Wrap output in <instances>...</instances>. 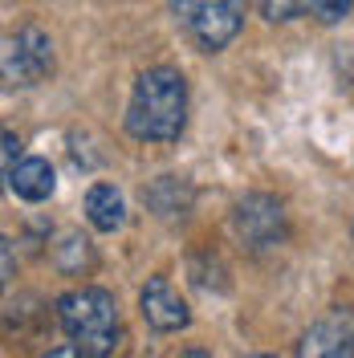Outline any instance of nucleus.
Returning a JSON list of instances; mask_svg holds the SVG:
<instances>
[{"label": "nucleus", "mask_w": 354, "mask_h": 358, "mask_svg": "<svg viewBox=\"0 0 354 358\" xmlns=\"http://www.w3.org/2000/svg\"><path fill=\"white\" fill-rule=\"evenodd\" d=\"M187 122V82L171 66L143 69L134 78L131 106H127V131L139 143H176Z\"/></svg>", "instance_id": "1"}, {"label": "nucleus", "mask_w": 354, "mask_h": 358, "mask_svg": "<svg viewBox=\"0 0 354 358\" xmlns=\"http://www.w3.org/2000/svg\"><path fill=\"white\" fill-rule=\"evenodd\" d=\"M57 317H62V330L69 334V342L86 358L114 355V346H118V301H114V293L98 289V285L73 289L57 301Z\"/></svg>", "instance_id": "2"}, {"label": "nucleus", "mask_w": 354, "mask_h": 358, "mask_svg": "<svg viewBox=\"0 0 354 358\" xmlns=\"http://www.w3.org/2000/svg\"><path fill=\"white\" fill-rule=\"evenodd\" d=\"M167 4L176 24L204 53L224 49L244 24V0H167Z\"/></svg>", "instance_id": "3"}, {"label": "nucleus", "mask_w": 354, "mask_h": 358, "mask_svg": "<svg viewBox=\"0 0 354 358\" xmlns=\"http://www.w3.org/2000/svg\"><path fill=\"white\" fill-rule=\"evenodd\" d=\"M232 232H236V241L248 248H273L281 245V236H285V208L277 196H265V192H253V196H244L236 200L232 208Z\"/></svg>", "instance_id": "4"}, {"label": "nucleus", "mask_w": 354, "mask_h": 358, "mask_svg": "<svg viewBox=\"0 0 354 358\" xmlns=\"http://www.w3.org/2000/svg\"><path fill=\"white\" fill-rule=\"evenodd\" d=\"M293 358H354V313H330L313 322L297 342Z\"/></svg>", "instance_id": "5"}, {"label": "nucleus", "mask_w": 354, "mask_h": 358, "mask_svg": "<svg viewBox=\"0 0 354 358\" xmlns=\"http://www.w3.org/2000/svg\"><path fill=\"white\" fill-rule=\"evenodd\" d=\"M139 310L147 317V326L159 330V334H176V330H183L192 322L187 301L176 293V285L167 277H147V285L139 293Z\"/></svg>", "instance_id": "6"}, {"label": "nucleus", "mask_w": 354, "mask_h": 358, "mask_svg": "<svg viewBox=\"0 0 354 358\" xmlns=\"http://www.w3.org/2000/svg\"><path fill=\"white\" fill-rule=\"evenodd\" d=\"M53 187H57V176H53V167H49V159H21V167L13 171L8 179V192L24 203H41L53 196Z\"/></svg>", "instance_id": "7"}, {"label": "nucleus", "mask_w": 354, "mask_h": 358, "mask_svg": "<svg viewBox=\"0 0 354 358\" xmlns=\"http://www.w3.org/2000/svg\"><path fill=\"white\" fill-rule=\"evenodd\" d=\"M86 220L98 228V232H118L122 220H127V203H122V192L114 183H94L86 192Z\"/></svg>", "instance_id": "8"}, {"label": "nucleus", "mask_w": 354, "mask_h": 358, "mask_svg": "<svg viewBox=\"0 0 354 358\" xmlns=\"http://www.w3.org/2000/svg\"><path fill=\"white\" fill-rule=\"evenodd\" d=\"M143 200H147V208L155 212L159 220H179V216H187V208H192V187L176 176H163L143 192Z\"/></svg>", "instance_id": "9"}, {"label": "nucleus", "mask_w": 354, "mask_h": 358, "mask_svg": "<svg viewBox=\"0 0 354 358\" xmlns=\"http://www.w3.org/2000/svg\"><path fill=\"white\" fill-rule=\"evenodd\" d=\"M17 41H21L29 78H33V82L49 78V73H53V41H49V33H45L41 24H24L21 33H17Z\"/></svg>", "instance_id": "10"}, {"label": "nucleus", "mask_w": 354, "mask_h": 358, "mask_svg": "<svg viewBox=\"0 0 354 358\" xmlns=\"http://www.w3.org/2000/svg\"><path fill=\"white\" fill-rule=\"evenodd\" d=\"M4 82H8V86H29V82H33L17 37H4Z\"/></svg>", "instance_id": "11"}, {"label": "nucleus", "mask_w": 354, "mask_h": 358, "mask_svg": "<svg viewBox=\"0 0 354 358\" xmlns=\"http://www.w3.org/2000/svg\"><path fill=\"white\" fill-rule=\"evenodd\" d=\"M257 8H261L265 21L281 24V21H293L302 8H310V0H257Z\"/></svg>", "instance_id": "12"}, {"label": "nucleus", "mask_w": 354, "mask_h": 358, "mask_svg": "<svg viewBox=\"0 0 354 358\" xmlns=\"http://www.w3.org/2000/svg\"><path fill=\"white\" fill-rule=\"evenodd\" d=\"M351 8H354V0H310V13H313L322 24L346 21V17H351Z\"/></svg>", "instance_id": "13"}, {"label": "nucleus", "mask_w": 354, "mask_h": 358, "mask_svg": "<svg viewBox=\"0 0 354 358\" xmlns=\"http://www.w3.org/2000/svg\"><path fill=\"white\" fill-rule=\"evenodd\" d=\"M17 159H21V138L13 131H4V179H13V171L21 167Z\"/></svg>", "instance_id": "14"}, {"label": "nucleus", "mask_w": 354, "mask_h": 358, "mask_svg": "<svg viewBox=\"0 0 354 358\" xmlns=\"http://www.w3.org/2000/svg\"><path fill=\"white\" fill-rule=\"evenodd\" d=\"M41 358H86L78 346H57V350H49V355H41Z\"/></svg>", "instance_id": "15"}, {"label": "nucleus", "mask_w": 354, "mask_h": 358, "mask_svg": "<svg viewBox=\"0 0 354 358\" xmlns=\"http://www.w3.org/2000/svg\"><path fill=\"white\" fill-rule=\"evenodd\" d=\"M0 252H4V281H13V241H4Z\"/></svg>", "instance_id": "16"}, {"label": "nucleus", "mask_w": 354, "mask_h": 358, "mask_svg": "<svg viewBox=\"0 0 354 358\" xmlns=\"http://www.w3.org/2000/svg\"><path fill=\"white\" fill-rule=\"evenodd\" d=\"M179 358H212V355H208V350H183Z\"/></svg>", "instance_id": "17"}, {"label": "nucleus", "mask_w": 354, "mask_h": 358, "mask_svg": "<svg viewBox=\"0 0 354 358\" xmlns=\"http://www.w3.org/2000/svg\"><path fill=\"white\" fill-rule=\"evenodd\" d=\"M248 358H273V355H248Z\"/></svg>", "instance_id": "18"}]
</instances>
